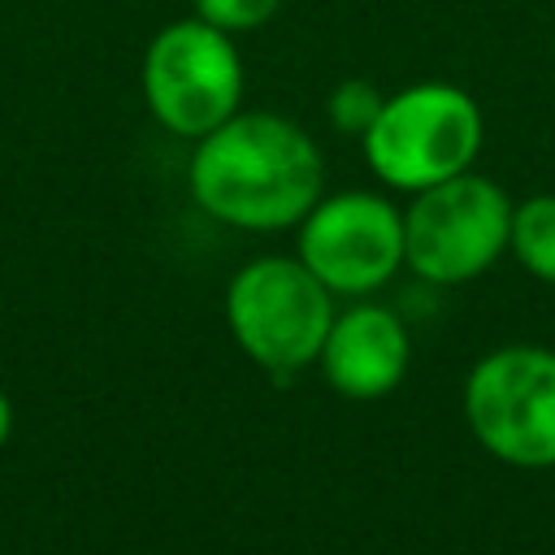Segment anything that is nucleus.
I'll return each mask as SVG.
<instances>
[{
    "label": "nucleus",
    "mask_w": 555,
    "mask_h": 555,
    "mask_svg": "<svg viewBox=\"0 0 555 555\" xmlns=\"http://www.w3.org/2000/svg\"><path fill=\"white\" fill-rule=\"evenodd\" d=\"M243 56L234 35L204 17H178L160 26L143 52L139 87L152 117L178 139H204L243 108Z\"/></svg>",
    "instance_id": "5"
},
{
    "label": "nucleus",
    "mask_w": 555,
    "mask_h": 555,
    "mask_svg": "<svg viewBox=\"0 0 555 555\" xmlns=\"http://www.w3.org/2000/svg\"><path fill=\"white\" fill-rule=\"evenodd\" d=\"M186 182L195 204L251 234L291 230L325 195V165L312 134L264 108H238L195 139Z\"/></svg>",
    "instance_id": "1"
},
{
    "label": "nucleus",
    "mask_w": 555,
    "mask_h": 555,
    "mask_svg": "<svg viewBox=\"0 0 555 555\" xmlns=\"http://www.w3.org/2000/svg\"><path fill=\"white\" fill-rule=\"evenodd\" d=\"M330 390L343 399H382L390 395L412 364V334L408 325L382 304H351L334 312L325 347L317 356Z\"/></svg>",
    "instance_id": "8"
},
{
    "label": "nucleus",
    "mask_w": 555,
    "mask_h": 555,
    "mask_svg": "<svg viewBox=\"0 0 555 555\" xmlns=\"http://www.w3.org/2000/svg\"><path fill=\"white\" fill-rule=\"evenodd\" d=\"M481 143V104L455 82H412L386 95L377 121L360 139L369 169L408 195L473 169Z\"/></svg>",
    "instance_id": "2"
},
{
    "label": "nucleus",
    "mask_w": 555,
    "mask_h": 555,
    "mask_svg": "<svg viewBox=\"0 0 555 555\" xmlns=\"http://www.w3.org/2000/svg\"><path fill=\"white\" fill-rule=\"evenodd\" d=\"M9 429H13V408H9V399H4V390H0V447H4Z\"/></svg>",
    "instance_id": "12"
},
{
    "label": "nucleus",
    "mask_w": 555,
    "mask_h": 555,
    "mask_svg": "<svg viewBox=\"0 0 555 555\" xmlns=\"http://www.w3.org/2000/svg\"><path fill=\"white\" fill-rule=\"evenodd\" d=\"M464 421L486 455L512 468H555V351L507 343L464 377Z\"/></svg>",
    "instance_id": "6"
},
{
    "label": "nucleus",
    "mask_w": 555,
    "mask_h": 555,
    "mask_svg": "<svg viewBox=\"0 0 555 555\" xmlns=\"http://www.w3.org/2000/svg\"><path fill=\"white\" fill-rule=\"evenodd\" d=\"M334 321V291L299 256H256L225 286V325L278 382L312 369Z\"/></svg>",
    "instance_id": "3"
},
{
    "label": "nucleus",
    "mask_w": 555,
    "mask_h": 555,
    "mask_svg": "<svg viewBox=\"0 0 555 555\" xmlns=\"http://www.w3.org/2000/svg\"><path fill=\"white\" fill-rule=\"evenodd\" d=\"M507 251L529 269L538 282L555 286V195H529L512 208V238Z\"/></svg>",
    "instance_id": "9"
},
{
    "label": "nucleus",
    "mask_w": 555,
    "mask_h": 555,
    "mask_svg": "<svg viewBox=\"0 0 555 555\" xmlns=\"http://www.w3.org/2000/svg\"><path fill=\"white\" fill-rule=\"evenodd\" d=\"M512 199L486 173H455L412 191L403 208V264L434 286L481 278L512 238Z\"/></svg>",
    "instance_id": "4"
},
{
    "label": "nucleus",
    "mask_w": 555,
    "mask_h": 555,
    "mask_svg": "<svg viewBox=\"0 0 555 555\" xmlns=\"http://www.w3.org/2000/svg\"><path fill=\"white\" fill-rule=\"evenodd\" d=\"M382 104H386V95H382L377 82H369V78H343V82L330 91V100H325V117H330V126H334L338 134L364 139L369 126L377 121Z\"/></svg>",
    "instance_id": "10"
},
{
    "label": "nucleus",
    "mask_w": 555,
    "mask_h": 555,
    "mask_svg": "<svg viewBox=\"0 0 555 555\" xmlns=\"http://www.w3.org/2000/svg\"><path fill=\"white\" fill-rule=\"evenodd\" d=\"M295 256L334 295L364 299L403 264V212L377 191L321 195L299 221Z\"/></svg>",
    "instance_id": "7"
},
{
    "label": "nucleus",
    "mask_w": 555,
    "mask_h": 555,
    "mask_svg": "<svg viewBox=\"0 0 555 555\" xmlns=\"http://www.w3.org/2000/svg\"><path fill=\"white\" fill-rule=\"evenodd\" d=\"M191 4H195V17H204L208 26H217L225 35L260 30L282 9V0H191Z\"/></svg>",
    "instance_id": "11"
}]
</instances>
